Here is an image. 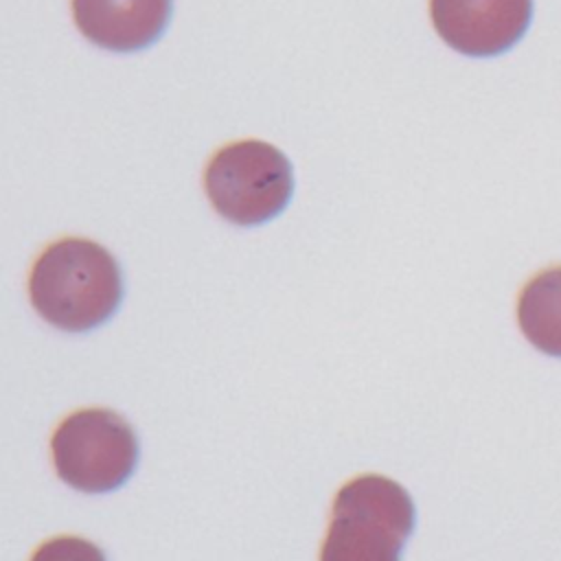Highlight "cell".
<instances>
[{
  "label": "cell",
  "mask_w": 561,
  "mask_h": 561,
  "mask_svg": "<svg viewBox=\"0 0 561 561\" xmlns=\"http://www.w3.org/2000/svg\"><path fill=\"white\" fill-rule=\"evenodd\" d=\"M57 476L81 493H110L134 473L140 456L134 427L114 410L66 416L50 440Z\"/></svg>",
  "instance_id": "277c9868"
},
{
  "label": "cell",
  "mask_w": 561,
  "mask_h": 561,
  "mask_svg": "<svg viewBox=\"0 0 561 561\" xmlns=\"http://www.w3.org/2000/svg\"><path fill=\"white\" fill-rule=\"evenodd\" d=\"M517 322L537 351L561 357V265L526 283L517 300Z\"/></svg>",
  "instance_id": "52a82bcc"
},
{
  "label": "cell",
  "mask_w": 561,
  "mask_h": 561,
  "mask_svg": "<svg viewBox=\"0 0 561 561\" xmlns=\"http://www.w3.org/2000/svg\"><path fill=\"white\" fill-rule=\"evenodd\" d=\"M171 11L173 0H72L81 35L112 53H136L156 44Z\"/></svg>",
  "instance_id": "8992f818"
},
{
  "label": "cell",
  "mask_w": 561,
  "mask_h": 561,
  "mask_svg": "<svg viewBox=\"0 0 561 561\" xmlns=\"http://www.w3.org/2000/svg\"><path fill=\"white\" fill-rule=\"evenodd\" d=\"M31 561H107L103 550L75 535H64L44 541L31 557Z\"/></svg>",
  "instance_id": "ba28073f"
},
{
  "label": "cell",
  "mask_w": 561,
  "mask_h": 561,
  "mask_svg": "<svg viewBox=\"0 0 561 561\" xmlns=\"http://www.w3.org/2000/svg\"><path fill=\"white\" fill-rule=\"evenodd\" d=\"M125 294L118 261L96 241L66 237L50 243L33 263L28 296L35 311L70 333L105 324Z\"/></svg>",
  "instance_id": "6da1fadb"
},
{
  "label": "cell",
  "mask_w": 561,
  "mask_h": 561,
  "mask_svg": "<svg viewBox=\"0 0 561 561\" xmlns=\"http://www.w3.org/2000/svg\"><path fill=\"white\" fill-rule=\"evenodd\" d=\"M438 37L467 57L511 50L533 22V0H430Z\"/></svg>",
  "instance_id": "5b68a950"
},
{
  "label": "cell",
  "mask_w": 561,
  "mask_h": 561,
  "mask_svg": "<svg viewBox=\"0 0 561 561\" xmlns=\"http://www.w3.org/2000/svg\"><path fill=\"white\" fill-rule=\"evenodd\" d=\"M414 526V502L399 482L357 476L333 500L320 561H401Z\"/></svg>",
  "instance_id": "7a4b0ae2"
},
{
  "label": "cell",
  "mask_w": 561,
  "mask_h": 561,
  "mask_svg": "<svg viewBox=\"0 0 561 561\" xmlns=\"http://www.w3.org/2000/svg\"><path fill=\"white\" fill-rule=\"evenodd\" d=\"M204 188L224 219L234 226H259L287 208L294 193V169L274 145L239 140L210 158Z\"/></svg>",
  "instance_id": "3957f363"
}]
</instances>
